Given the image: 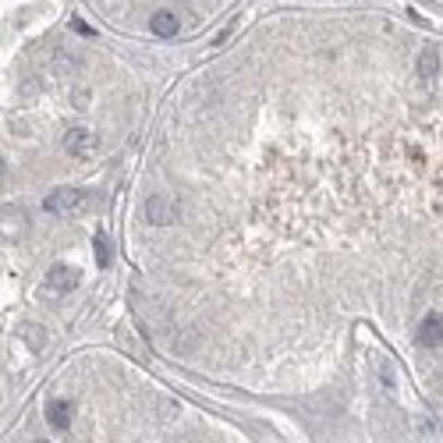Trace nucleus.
<instances>
[{"mask_svg":"<svg viewBox=\"0 0 443 443\" xmlns=\"http://www.w3.org/2000/svg\"><path fill=\"white\" fill-rule=\"evenodd\" d=\"M46 210L57 217H75L85 210V192L82 188H57L46 195Z\"/></svg>","mask_w":443,"mask_h":443,"instance_id":"obj_1","label":"nucleus"},{"mask_svg":"<svg viewBox=\"0 0 443 443\" xmlns=\"http://www.w3.org/2000/svg\"><path fill=\"white\" fill-rule=\"evenodd\" d=\"M96 145H100V135L93 132V128H71L68 135H64V153H71V156H93L96 153Z\"/></svg>","mask_w":443,"mask_h":443,"instance_id":"obj_2","label":"nucleus"},{"mask_svg":"<svg viewBox=\"0 0 443 443\" xmlns=\"http://www.w3.org/2000/svg\"><path fill=\"white\" fill-rule=\"evenodd\" d=\"M145 220L156 224V227L174 224V220H177V206H174V199H167V195H150V199H145Z\"/></svg>","mask_w":443,"mask_h":443,"instance_id":"obj_3","label":"nucleus"},{"mask_svg":"<svg viewBox=\"0 0 443 443\" xmlns=\"http://www.w3.org/2000/svg\"><path fill=\"white\" fill-rule=\"evenodd\" d=\"M82 284V273L71 270V266H53V270L46 273V291L50 294H68Z\"/></svg>","mask_w":443,"mask_h":443,"instance_id":"obj_4","label":"nucleus"},{"mask_svg":"<svg viewBox=\"0 0 443 443\" xmlns=\"http://www.w3.org/2000/svg\"><path fill=\"white\" fill-rule=\"evenodd\" d=\"M419 344L422 347H440L443 344V316L440 312H429L419 323Z\"/></svg>","mask_w":443,"mask_h":443,"instance_id":"obj_5","label":"nucleus"},{"mask_svg":"<svg viewBox=\"0 0 443 443\" xmlns=\"http://www.w3.org/2000/svg\"><path fill=\"white\" fill-rule=\"evenodd\" d=\"M71 415H75V404L71 401H50L46 404V422L53 429H71Z\"/></svg>","mask_w":443,"mask_h":443,"instance_id":"obj_6","label":"nucleus"},{"mask_svg":"<svg viewBox=\"0 0 443 443\" xmlns=\"http://www.w3.org/2000/svg\"><path fill=\"white\" fill-rule=\"evenodd\" d=\"M150 28H153L156 36H174L177 33V15L174 11H156L150 18Z\"/></svg>","mask_w":443,"mask_h":443,"instance_id":"obj_7","label":"nucleus"},{"mask_svg":"<svg viewBox=\"0 0 443 443\" xmlns=\"http://www.w3.org/2000/svg\"><path fill=\"white\" fill-rule=\"evenodd\" d=\"M436 68H440V57H436L433 46H426V50L419 53V75H422V78H433Z\"/></svg>","mask_w":443,"mask_h":443,"instance_id":"obj_8","label":"nucleus"},{"mask_svg":"<svg viewBox=\"0 0 443 443\" xmlns=\"http://www.w3.org/2000/svg\"><path fill=\"white\" fill-rule=\"evenodd\" d=\"M96 262H100V270L110 266V242H107V234H96Z\"/></svg>","mask_w":443,"mask_h":443,"instance_id":"obj_9","label":"nucleus"},{"mask_svg":"<svg viewBox=\"0 0 443 443\" xmlns=\"http://www.w3.org/2000/svg\"><path fill=\"white\" fill-rule=\"evenodd\" d=\"M25 341H28V344H33L36 351H39V347L46 344V337L39 334V327H25Z\"/></svg>","mask_w":443,"mask_h":443,"instance_id":"obj_10","label":"nucleus"},{"mask_svg":"<svg viewBox=\"0 0 443 443\" xmlns=\"http://www.w3.org/2000/svg\"><path fill=\"white\" fill-rule=\"evenodd\" d=\"M36 443H46V440H36Z\"/></svg>","mask_w":443,"mask_h":443,"instance_id":"obj_11","label":"nucleus"}]
</instances>
